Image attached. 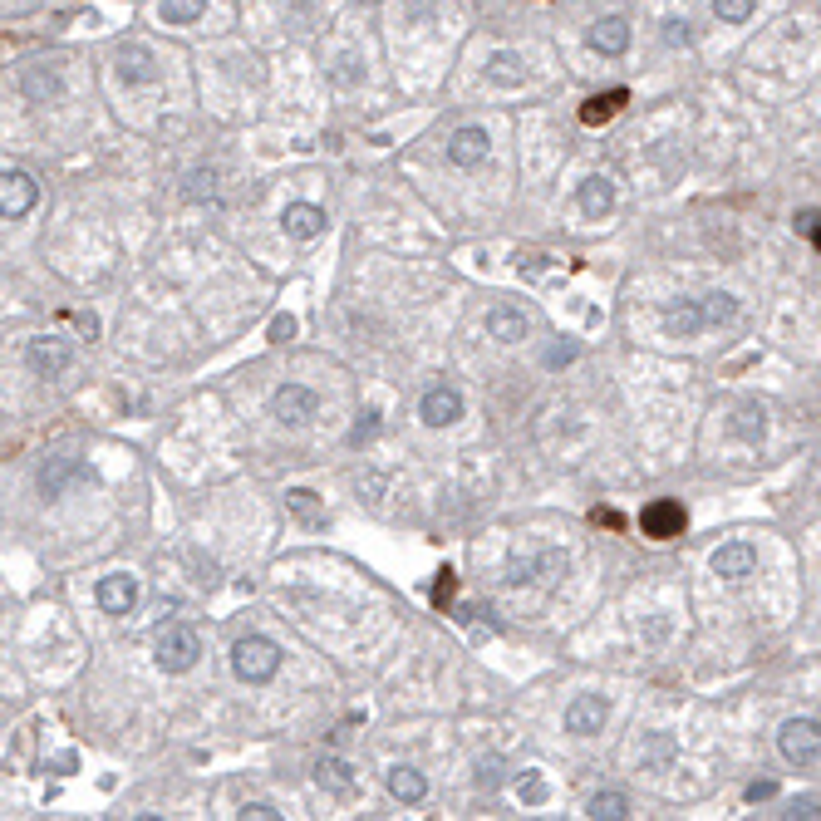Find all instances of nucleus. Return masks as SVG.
<instances>
[{"label": "nucleus", "instance_id": "nucleus-16", "mask_svg": "<svg viewBox=\"0 0 821 821\" xmlns=\"http://www.w3.org/2000/svg\"><path fill=\"white\" fill-rule=\"evenodd\" d=\"M664 330L669 335H679V340H694V335H704V305L699 300H679V305H669L664 310Z\"/></svg>", "mask_w": 821, "mask_h": 821}, {"label": "nucleus", "instance_id": "nucleus-5", "mask_svg": "<svg viewBox=\"0 0 821 821\" xmlns=\"http://www.w3.org/2000/svg\"><path fill=\"white\" fill-rule=\"evenodd\" d=\"M315 413H320V394H315V389H305V384H281V389L271 394V418H276V423H286V428L310 423Z\"/></svg>", "mask_w": 821, "mask_h": 821}, {"label": "nucleus", "instance_id": "nucleus-39", "mask_svg": "<svg viewBox=\"0 0 821 821\" xmlns=\"http://www.w3.org/2000/svg\"><path fill=\"white\" fill-rule=\"evenodd\" d=\"M812 241H817V251H821V217H817V227H812Z\"/></svg>", "mask_w": 821, "mask_h": 821}, {"label": "nucleus", "instance_id": "nucleus-1", "mask_svg": "<svg viewBox=\"0 0 821 821\" xmlns=\"http://www.w3.org/2000/svg\"><path fill=\"white\" fill-rule=\"evenodd\" d=\"M281 669V645L266 635H246L232 645V674L241 684H271Z\"/></svg>", "mask_w": 821, "mask_h": 821}, {"label": "nucleus", "instance_id": "nucleus-26", "mask_svg": "<svg viewBox=\"0 0 821 821\" xmlns=\"http://www.w3.org/2000/svg\"><path fill=\"white\" fill-rule=\"evenodd\" d=\"M487 79H492V84H502V89H517V84H522V59L507 55V50H502V55H492V64H487Z\"/></svg>", "mask_w": 821, "mask_h": 821}, {"label": "nucleus", "instance_id": "nucleus-21", "mask_svg": "<svg viewBox=\"0 0 821 821\" xmlns=\"http://www.w3.org/2000/svg\"><path fill=\"white\" fill-rule=\"evenodd\" d=\"M586 817H590V821H620V817H630V797H625V792H595V797H590V807H586Z\"/></svg>", "mask_w": 821, "mask_h": 821}, {"label": "nucleus", "instance_id": "nucleus-25", "mask_svg": "<svg viewBox=\"0 0 821 821\" xmlns=\"http://www.w3.org/2000/svg\"><path fill=\"white\" fill-rule=\"evenodd\" d=\"M59 89H64V84H59L55 69H45V64L25 69V94H30V99H55Z\"/></svg>", "mask_w": 821, "mask_h": 821}, {"label": "nucleus", "instance_id": "nucleus-4", "mask_svg": "<svg viewBox=\"0 0 821 821\" xmlns=\"http://www.w3.org/2000/svg\"><path fill=\"white\" fill-rule=\"evenodd\" d=\"M35 202H40V182L25 173V168H5V177H0V212H5V222L30 217Z\"/></svg>", "mask_w": 821, "mask_h": 821}, {"label": "nucleus", "instance_id": "nucleus-14", "mask_svg": "<svg viewBox=\"0 0 821 821\" xmlns=\"http://www.w3.org/2000/svg\"><path fill=\"white\" fill-rule=\"evenodd\" d=\"M487 335L497 345H517V340H527V315L517 305H492L487 310Z\"/></svg>", "mask_w": 821, "mask_h": 821}, {"label": "nucleus", "instance_id": "nucleus-7", "mask_svg": "<svg viewBox=\"0 0 821 821\" xmlns=\"http://www.w3.org/2000/svg\"><path fill=\"white\" fill-rule=\"evenodd\" d=\"M605 718H610V704H605L600 694H576V699L566 704V733L595 738V733L605 728Z\"/></svg>", "mask_w": 821, "mask_h": 821}, {"label": "nucleus", "instance_id": "nucleus-3", "mask_svg": "<svg viewBox=\"0 0 821 821\" xmlns=\"http://www.w3.org/2000/svg\"><path fill=\"white\" fill-rule=\"evenodd\" d=\"M777 748L792 767L821 763V723L817 718H787L782 733H777Z\"/></svg>", "mask_w": 821, "mask_h": 821}, {"label": "nucleus", "instance_id": "nucleus-29", "mask_svg": "<svg viewBox=\"0 0 821 821\" xmlns=\"http://www.w3.org/2000/svg\"><path fill=\"white\" fill-rule=\"evenodd\" d=\"M753 10H758V0H713V15L723 25H743V20H753Z\"/></svg>", "mask_w": 821, "mask_h": 821}, {"label": "nucleus", "instance_id": "nucleus-37", "mask_svg": "<svg viewBox=\"0 0 821 821\" xmlns=\"http://www.w3.org/2000/svg\"><path fill=\"white\" fill-rule=\"evenodd\" d=\"M664 40L669 45H689V20H669L664 25Z\"/></svg>", "mask_w": 821, "mask_h": 821}, {"label": "nucleus", "instance_id": "nucleus-38", "mask_svg": "<svg viewBox=\"0 0 821 821\" xmlns=\"http://www.w3.org/2000/svg\"><path fill=\"white\" fill-rule=\"evenodd\" d=\"M772 792H777V782H753V787H748V802H767Z\"/></svg>", "mask_w": 821, "mask_h": 821}, {"label": "nucleus", "instance_id": "nucleus-33", "mask_svg": "<svg viewBox=\"0 0 821 821\" xmlns=\"http://www.w3.org/2000/svg\"><path fill=\"white\" fill-rule=\"evenodd\" d=\"M236 817H241V821H276V817H281V812H276L271 802H246V807H241Z\"/></svg>", "mask_w": 821, "mask_h": 821}, {"label": "nucleus", "instance_id": "nucleus-12", "mask_svg": "<svg viewBox=\"0 0 821 821\" xmlns=\"http://www.w3.org/2000/svg\"><path fill=\"white\" fill-rule=\"evenodd\" d=\"M487 148H492V138L468 123V128H458V133L448 138V163H453V168H482V163H487Z\"/></svg>", "mask_w": 821, "mask_h": 821}, {"label": "nucleus", "instance_id": "nucleus-35", "mask_svg": "<svg viewBox=\"0 0 821 821\" xmlns=\"http://www.w3.org/2000/svg\"><path fill=\"white\" fill-rule=\"evenodd\" d=\"M522 802H531V807L546 802V782H541V777H527V782H522Z\"/></svg>", "mask_w": 821, "mask_h": 821}, {"label": "nucleus", "instance_id": "nucleus-34", "mask_svg": "<svg viewBox=\"0 0 821 821\" xmlns=\"http://www.w3.org/2000/svg\"><path fill=\"white\" fill-rule=\"evenodd\" d=\"M291 335H295V315H276V320H271V340H276V345H286Z\"/></svg>", "mask_w": 821, "mask_h": 821}, {"label": "nucleus", "instance_id": "nucleus-28", "mask_svg": "<svg viewBox=\"0 0 821 821\" xmlns=\"http://www.w3.org/2000/svg\"><path fill=\"white\" fill-rule=\"evenodd\" d=\"M286 507H291L300 522H325V512L315 507V492H305V487H291V492H286Z\"/></svg>", "mask_w": 821, "mask_h": 821}, {"label": "nucleus", "instance_id": "nucleus-40", "mask_svg": "<svg viewBox=\"0 0 821 821\" xmlns=\"http://www.w3.org/2000/svg\"><path fill=\"white\" fill-rule=\"evenodd\" d=\"M369 5H374V0H369Z\"/></svg>", "mask_w": 821, "mask_h": 821}, {"label": "nucleus", "instance_id": "nucleus-8", "mask_svg": "<svg viewBox=\"0 0 821 821\" xmlns=\"http://www.w3.org/2000/svg\"><path fill=\"white\" fill-rule=\"evenodd\" d=\"M708 566H713V576H723V581H743V576L758 571V551H753L748 541H723V546L708 556Z\"/></svg>", "mask_w": 821, "mask_h": 821}, {"label": "nucleus", "instance_id": "nucleus-19", "mask_svg": "<svg viewBox=\"0 0 821 821\" xmlns=\"http://www.w3.org/2000/svg\"><path fill=\"white\" fill-rule=\"evenodd\" d=\"M69 477H84V468H79L74 458H55L50 468L40 472V492L55 502V497H64V482H69Z\"/></svg>", "mask_w": 821, "mask_h": 821}, {"label": "nucleus", "instance_id": "nucleus-2", "mask_svg": "<svg viewBox=\"0 0 821 821\" xmlns=\"http://www.w3.org/2000/svg\"><path fill=\"white\" fill-rule=\"evenodd\" d=\"M153 659H158L163 674H187V669L202 659V640H197V630H187V625H168V630H158V640H153Z\"/></svg>", "mask_w": 821, "mask_h": 821}, {"label": "nucleus", "instance_id": "nucleus-20", "mask_svg": "<svg viewBox=\"0 0 821 821\" xmlns=\"http://www.w3.org/2000/svg\"><path fill=\"white\" fill-rule=\"evenodd\" d=\"M625 99H630L625 89H610V94H595V99H586V109H581V123H590V128H595V123H610V118L620 114V104H625Z\"/></svg>", "mask_w": 821, "mask_h": 821}, {"label": "nucleus", "instance_id": "nucleus-23", "mask_svg": "<svg viewBox=\"0 0 821 821\" xmlns=\"http://www.w3.org/2000/svg\"><path fill=\"white\" fill-rule=\"evenodd\" d=\"M733 433H738L743 443H758V438L767 433V409L763 404H743L738 418H733Z\"/></svg>", "mask_w": 821, "mask_h": 821}, {"label": "nucleus", "instance_id": "nucleus-24", "mask_svg": "<svg viewBox=\"0 0 821 821\" xmlns=\"http://www.w3.org/2000/svg\"><path fill=\"white\" fill-rule=\"evenodd\" d=\"M315 777H320V787H330V792H340V797H350L354 792V767L340 763V758H325Z\"/></svg>", "mask_w": 821, "mask_h": 821}, {"label": "nucleus", "instance_id": "nucleus-32", "mask_svg": "<svg viewBox=\"0 0 821 821\" xmlns=\"http://www.w3.org/2000/svg\"><path fill=\"white\" fill-rule=\"evenodd\" d=\"M497 782H502V763H497V758H487V763H477V787H482V792H492Z\"/></svg>", "mask_w": 821, "mask_h": 821}, {"label": "nucleus", "instance_id": "nucleus-36", "mask_svg": "<svg viewBox=\"0 0 821 821\" xmlns=\"http://www.w3.org/2000/svg\"><path fill=\"white\" fill-rule=\"evenodd\" d=\"M792 821H821V802H792Z\"/></svg>", "mask_w": 821, "mask_h": 821}, {"label": "nucleus", "instance_id": "nucleus-31", "mask_svg": "<svg viewBox=\"0 0 821 821\" xmlns=\"http://www.w3.org/2000/svg\"><path fill=\"white\" fill-rule=\"evenodd\" d=\"M379 428H384V423H379V413L364 409V413H359V423L350 428V448H364V443H374V438H379Z\"/></svg>", "mask_w": 821, "mask_h": 821}, {"label": "nucleus", "instance_id": "nucleus-22", "mask_svg": "<svg viewBox=\"0 0 821 821\" xmlns=\"http://www.w3.org/2000/svg\"><path fill=\"white\" fill-rule=\"evenodd\" d=\"M699 305H704V325H708V330H718V325H728V320L738 315V300H733L728 291L699 295Z\"/></svg>", "mask_w": 821, "mask_h": 821}, {"label": "nucleus", "instance_id": "nucleus-9", "mask_svg": "<svg viewBox=\"0 0 821 821\" xmlns=\"http://www.w3.org/2000/svg\"><path fill=\"white\" fill-rule=\"evenodd\" d=\"M25 364H30L40 379H59V374L74 364V350H69L64 340H50V335H45V340H30V345H25Z\"/></svg>", "mask_w": 821, "mask_h": 821}, {"label": "nucleus", "instance_id": "nucleus-13", "mask_svg": "<svg viewBox=\"0 0 821 821\" xmlns=\"http://www.w3.org/2000/svg\"><path fill=\"white\" fill-rule=\"evenodd\" d=\"M281 227H286V236H295V241H315V236H325L330 217H325V207H315V202H291V207L281 212Z\"/></svg>", "mask_w": 821, "mask_h": 821}, {"label": "nucleus", "instance_id": "nucleus-15", "mask_svg": "<svg viewBox=\"0 0 821 821\" xmlns=\"http://www.w3.org/2000/svg\"><path fill=\"white\" fill-rule=\"evenodd\" d=\"M590 50L595 55H625L630 50V20H620V15H605L595 30H590Z\"/></svg>", "mask_w": 821, "mask_h": 821}, {"label": "nucleus", "instance_id": "nucleus-10", "mask_svg": "<svg viewBox=\"0 0 821 821\" xmlns=\"http://www.w3.org/2000/svg\"><path fill=\"white\" fill-rule=\"evenodd\" d=\"M418 418H423L428 428H448V423H458V418H463V394L448 389V384H433V389L423 394V404H418Z\"/></svg>", "mask_w": 821, "mask_h": 821}, {"label": "nucleus", "instance_id": "nucleus-6", "mask_svg": "<svg viewBox=\"0 0 821 821\" xmlns=\"http://www.w3.org/2000/svg\"><path fill=\"white\" fill-rule=\"evenodd\" d=\"M684 527H689V512L679 502H669V497L649 502L645 512H640V531H645L649 541H674V536H684Z\"/></svg>", "mask_w": 821, "mask_h": 821}, {"label": "nucleus", "instance_id": "nucleus-27", "mask_svg": "<svg viewBox=\"0 0 821 821\" xmlns=\"http://www.w3.org/2000/svg\"><path fill=\"white\" fill-rule=\"evenodd\" d=\"M207 15V0H163V20L168 25H197Z\"/></svg>", "mask_w": 821, "mask_h": 821}, {"label": "nucleus", "instance_id": "nucleus-30", "mask_svg": "<svg viewBox=\"0 0 821 821\" xmlns=\"http://www.w3.org/2000/svg\"><path fill=\"white\" fill-rule=\"evenodd\" d=\"M118 69H123V79H133V84H143L153 69H148V50H123L118 55Z\"/></svg>", "mask_w": 821, "mask_h": 821}, {"label": "nucleus", "instance_id": "nucleus-17", "mask_svg": "<svg viewBox=\"0 0 821 821\" xmlns=\"http://www.w3.org/2000/svg\"><path fill=\"white\" fill-rule=\"evenodd\" d=\"M576 202H581L586 217H605V212L615 207V182H610V177H586L581 192H576Z\"/></svg>", "mask_w": 821, "mask_h": 821}, {"label": "nucleus", "instance_id": "nucleus-11", "mask_svg": "<svg viewBox=\"0 0 821 821\" xmlns=\"http://www.w3.org/2000/svg\"><path fill=\"white\" fill-rule=\"evenodd\" d=\"M94 600H99L104 615H133V605H138V581L123 576V571H114V576H104V581L94 586Z\"/></svg>", "mask_w": 821, "mask_h": 821}, {"label": "nucleus", "instance_id": "nucleus-18", "mask_svg": "<svg viewBox=\"0 0 821 821\" xmlns=\"http://www.w3.org/2000/svg\"><path fill=\"white\" fill-rule=\"evenodd\" d=\"M384 782H389V792H394L399 802H409V807H413V802H423V797H428V777H423L418 767H404V763H399V767H389V777H384Z\"/></svg>", "mask_w": 821, "mask_h": 821}]
</instances>
